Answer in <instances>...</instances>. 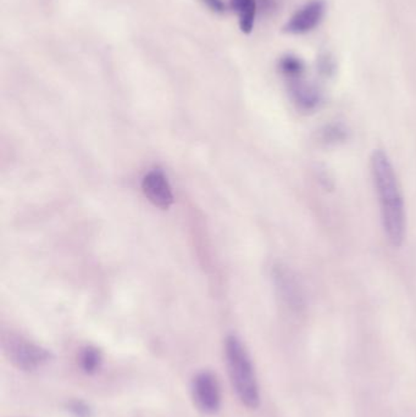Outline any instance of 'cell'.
<instances>
[{"mask_svg": "<svg viewBox=\"0 0 416 417\" xmlns=\"http://www.w3.org/2000/svg\"><path fill=\"white\" fill-rule=\"evenodd\" d=\"M370 167L379 198L384 235L391 246L400 248L406 238V208L395 169L387 153L382 149L373 151Z\"/></svg>", "mask_w": 416, "mask_h": 417, "instance_id": "1", "label": "cell"}, {"mask_svg": "<svg viewBox=\"0 0 416 417\" xmlns=\"http://www.w3.org/2000/svg\"><path fill=\"white\" fill-rule=\"evenodd\" d=\"M225 354L229 378L236 394L247 407L256 409L260 404V392L254 367L246 348L243 347L238 338L231 336L226 339Z\"/></svg>", "mask_w": 416, "mask_h": 417, "instance_id": "2", "label": "cell"}, {"mask_svg": "<svg viewBox=\"0 0 416 417\" xmlns=\"http://www.w3.org/2000/svg\"><path fill=\"white\" fill-rule=\"evenodd\" d=\"M4 348L11 363L25 371L42 367L50 359L48 350L19 336H9L4 341Z\"/></svg>", "mask_w": 416, "mask_h": 417, "instance_id": "3", "label": "cell"}, {"mask_svg": "<svg viewBox=\"0 0 416 417\" xmlns=\"http://www.w3.org/2000/svg\"><path fill=\"white\" fill-rule=\"evenodd\" d=\"M272 279L278 289L280 298L291 310L300 312L304 310L305 298L299 279L291 268L284 265H276L272 268Z\"/></svg>", "mask_w": 416, "mask_h": 417, "instance_id": "4", "label": "cell"}, {"mask_svg": "<svg viewBox=\"0 0 416 417\" xmlns=\"http://www.w3.org/2000/svg\"><path fill=\"white\" fill-rule=\"evenodd\" d=\"M325 0H310L295 11L289 22L283 26V32L289 34H305L320 25L325 17Z\"/></svg>", "mask_w": 416, "mask_h": 417, "instance_id": "5", "label": "cell"}, {"mask_svg": "<svg viewBox=\"0 0 416 417\" xmlns=\"http://www.w3.org/2000/svg\"><path fill=\"white\" fill-rule=\"evenodd\" d=\"M142 191L145 198L156 208H170L174 204V192L170 181L161 169H153L145 173L142 180Z\"/></svg>", "mask_w": 416, "mask_h": 417, "instance_id": "6", "label": "cell"}, {"mask_svg": "<svg viewBox=\"0 0 416 417\" xmlns=\"http://www.w3.org/2000/svg\"><path fill=\"white\" fill-rule=\"evenodd\" d=\"M193 399L202 411L214 414L221 405V393L215 376L210 372H200L192 385Z\"/></svg>", "mask_w": 416, "mask_h": 417, "instance_id": "7", "label": "cell"}, {"mask_svg": "<svg viewBox=\"0 0 416 417\" xmlns=\"http://www.w3.org/2000/svg\"><path fill=\"white\" fill-rule=\"evenodd\" d=\"M289 96L294 105L303 113H313L320 107L324 96L318 87L306 82L304 77L286 81Z\"/></svg>", "mask_w": 416, "mask_h": 417, "instance_id": "8", "label": "cell"}, {"mask_svg": "<svg viewBox=\"0 0 416 417\" xmlns=\"http://www.w3.org/2000/svg\"><path fill=\"white\" fill-rule=\"evenodd\" d=\"M231 8L238 17L240 32L251 33L256 25V0H231Z\"/></svg>", "mask_w": 416, "mask_h": 417, "instance_id": "9", "label": "cell"}, {"mask_svg": "<svg viewBox=\"0 0 416 417\" xmlns=\"http://www.w3.org/2000/svg\"><path fill=\"white\" fill-rule=\"evenodd\" d=\"M349 138L347 126L342 122L327 123L318 132V142L324 145H336Z\"/></svg>", "mask_w": 416, "mask_h": 417, "instance_id": "10", "label": "cell"}, {"mask_svg": "<svg viewBox=\"0 0 416 417\" xmlns=\"http://www.w3.org/2000/svg\"><path fill=\"white\" fill-rule=\"evenodd\" d=\"M278 70H280L281 75L286 81L293 80V78H299V77H304L305 76L304 61L298 56L292 55V54L283 55L282 58L278 61Z\"/></svg>", "mask_w": 416, "mask_h": 417, "instance_id": "11", "label": "cell"}, {"mask_svg": "<svg viewBox=\"0 0 416 417\" xmlns=\"http://www.w3.org/2000/svg\"><path fill=\"white\" fill-rule=\"evenodd\" d=\"M81 369L87 374H96L102 365V355L96 348H85L80 354L79 359Z\"/></svg>", "mask_w": 416, "mask_h": 417, "instance_id": "12", "label": "cell"}, {"mask_svg": "<svg viewBox=\"0 0 416 417\" xmlns=\"http://www.w3.org/2000/svg\"><path fill=\"white\" fill-rule=\"evenodd\" d=\"M336 61L330 53H322L318 58V70L324 77H331L336 72Z\"/></svg>", "mask_w": 416, "mask_h": 417, "instance_id": "13", "label": "cell"}, {"mask_svg": "<svg viewBox=\"0 0 416 417\" xmlns=\"http://www.w3.org/2000/svg\"><path fill=\"white\" fill-rule=\"evenodd\" d=\"M202 3L215 14H225L227 11L224 0H202Z\"/></svg>", "mask_w": 416, "mask_h": 417, "instance_id": "14", "label": "cell"}, {"mask_svg": "<svg viewBox=\"0 0 416 417\" xmlns=\"http://www.w3.org/2000/svg\"><path fill=\"white\" fill-rule=\"evenodd\" d=\"M70 410L75 414L76 416L85 417L88 415V407H85L82 403H74Z\"/></svg>", "mask_w": 416, "mask_h": 417, "instance_id": "15", "label": "cell"}]
</instances>
